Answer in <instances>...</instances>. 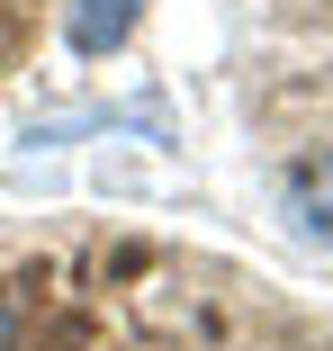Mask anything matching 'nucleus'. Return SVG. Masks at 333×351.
Segmentation results:
<instances>
[{"label": "nucleus", "mask_w": 333, "mask_h": 351, "mask_svg": "<svg viewBox=\"0 0 333 351\" xmlns=\"http://www.w3.org/2000/svg\"><path fill=\"white\" fill-rule=\"evenodd\" d=\"M0 351H18V315H10V298H0Z\"/></svg>", "instance_id": "2"}, {"label": "nucleus", "mask_w": 333, "mask_h": 351, "mask_svg": "<svg viewBox=\"0 0 333 351\" xmlns=\"http://www.w3.org/2000/svg\"><path fill=\"white\" fill-rule=\"evenodd\" d=\"M136 19H145V0H73V10H63V45L99 63V54H117L136 36Z\"/></svg>", "instance_id": "1"}]
</instances>
